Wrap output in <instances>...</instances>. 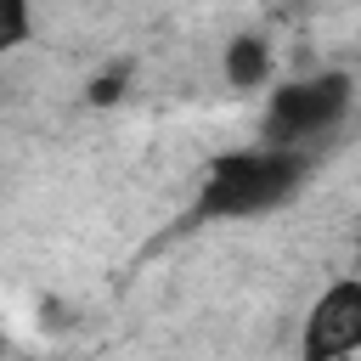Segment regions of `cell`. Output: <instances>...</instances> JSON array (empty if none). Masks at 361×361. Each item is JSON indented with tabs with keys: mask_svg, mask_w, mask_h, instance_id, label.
I'll use <instances>...</instances> for the list:
<instances>
[{
	"mask_svg": "<svg viewBox=\"0 0 361 361\" xmlns=\"http://www.w3.org/2000/svg\"><path fill=\"white\" fill-rule=\"evenodd\" d=\"M316 169V147H276V141H254L237 152L209 158V169L197 175V197H192V220L220 226V220H254L271 209H288L305 180Z\"/></svg>",
	"mask_w": 361,
	"mask_h": 361,
	"instance_id": "obj_1",
	"label": "cell"
},
{
	"mask_svg": "<svg viewBox=\"0 0 361 361\" xmlns=\"http://www.w3.org/2000/svg\"><path fill=\"white\" fill-rule=\"evenodd\" d=\"M350 102H355V79H350L344 68H322V73H305V79H282V85L265 96L259 141L316 147L322 135H333V130L350 118Z\"/></svg>",
	"mask_w": 361,
	"mask_h": 361,
	"instance_id": "obj_2",
	"label": "cell"
},
{
	"mask_svg": "<svg viewBox=\"0 0 361 361\" xmlns=\"http://www.w3.org/2000/svg\"><path fill=\"white\" fill-rule=\"evenodd\" d=\"M361 350V276H338L316 293L299 327V355L305 361H338Z\"/></svg>",
	"mask_w": 361,
	"mask_h": 361,
	"instance_id": "obj_3",
	"label": "cell"
},
{
	"mask_svg": "<svg viewBox=\"0 0 361 361\" xmlns=\"http://www.w3.org/2000/svg\"><path fill=\"white\" fill-rule=\"evenodd\" d=\"M265 79H271V45H265L259 34L231 39V45H226V85H237V90H259Z\"/></svg>",
	"mask_w": 361,
	"mask_h": 361,
	"instance_id": "obj_4",
	"label": "cell"
},
{
	"mask_svg": "<svg viewBox=\"0 0 361 361\" xmlns=\"http://www.w3.org/2000/svg\"><path fill=\"white\" fill-rule=\"evenodd\" d=\"M28 34H34V6L28 0H0V56L28 45Z\"/></svg>",
	"mask_w": 361,
	"mask_h": 361,
	"instance_id": "obj_5",
	"label": "cell"
}]
</instances>
